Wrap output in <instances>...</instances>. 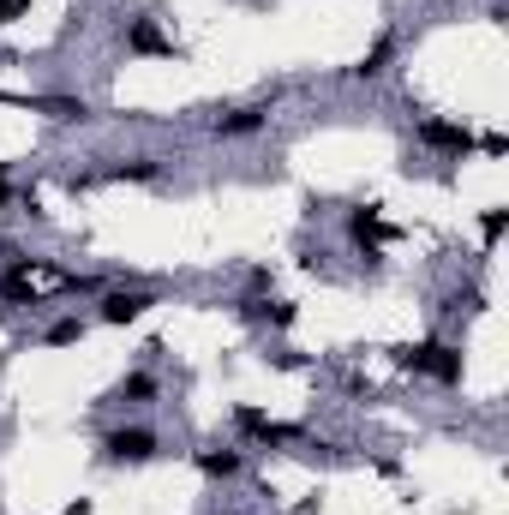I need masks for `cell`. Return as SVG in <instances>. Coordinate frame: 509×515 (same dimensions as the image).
Returning <instances> with one entry per match:
<instances>
[{
  "mask_svg": "<svg viewBox=\"0 0 509 515\" xmlns=\"http://www.w3.org/2000/svg\"><path fill=\"white\" fill-rule=\"evenodd\" d=\"M114 180H156V162H144V156H138V162H120Z\"/></svg>",
  "mask_w": 509,
  "mask_h": 515,
  "instance_id": "obj_13",
  "label": "cell"
},
{
  "mask_svg": "<svg viewBox=\"0 0 509 515\" xmlns=\"http://www.w3.org/2000/svg\"><path fill=\"white\" fill-rule=\"evenodd\" d=\"M150 390H156V384H150V378H144V372H132V378H126V384H120V402H144V396H150Z\"/></svg>",
  "mask_w": 509,
  "mask_h": 515,
  "instance_id": "obj_14",
  "label": "cell"
},
{
  "mask_svg": "<svg viewBox=\"0 0 509 515\" xmlns=\"http://www.w3.org/2000/svg\"><path fill=\"white\" fill-rule=\"evenodd\" d=\"M420 144L426 150H444V156H468L474 150V132L456 126V120H420Z\"/></svg>",
  "mask_w": 509,
  "mask_h": 515,
  "instance_id": "obj_2",
  "label": "cell"
},
{
  "mask_svg": "<svg viewBox=\"0 0 509 515\" xmlns=\"http://www.w3.org/2000/svg\"><path fill=\"white\" fill-rule=\"evenodd\" d=\"M144 312H150V294H144V288H120V294L102 300V318H108V324H132V318H144Z\"/></svg>",
  "mask_w": 509,
  "mask_h": 515,
  "instance_id": "obj_5",
  "label": "cell"
},
{
  "mask_svg": "<svg viewBox=\"0 0 509 515\" xmlns=\"http://www.w3.org/2000/svg\"><path fill=\"white\" fill-rule=\"evenodd\" d=\"M102 450H108V462H132V468H138V462H150V456H156V432L126 426V432H108V444H102Z\"/></svg>",
  "mask_w": 509,
  "mask_h": 515,
  "instance_id": "obj_3",
  "label": "cell"
},
{
  "mask_svg": "<svg viewBox=\"0 0 509 515\" xmlns=\"http://www.w3.org/2000/svg\"><path fill=\"white\" fill-rule=\"evenodd\" d=\"M24 6H30V0H0V24H12V18H18Z\"/></svg>",
  "mask_w": 509,
  "mask_h": 515,
  "instance_id": "obj_16",
  "label": "cell"
},
{
  "mask_svg": "<svg viewBox=\"0 0 509 515\" xmlns=\"http://www.w3.org/2000/svg\"><path fill=\"white\" fill-rule=\"evenodd\" d=\"M6 198H12V192H6V174H0V210H6Z\"/></svg>",
  "mask_w": 509,
  "mask_h": 515,
  "instance_id": "obj_17",
  "label": "cell"
},
{
  "mask_svg": "<svg viewBox=\"0 0 509 515\" xmlns=\"http://www.w3.org/2000/svg\"><path fill=\"white\" fill-rule=\"evenodd\" d=\"M0 294H6V300H18V306H24V300H36V288H30V258H18V270H6V276H0Z\"/></svg>",
  "mask_w": 509,
  "mask_h": 515,
  "instance_id": "obj_9",
  "label": "cell"
},
{
  "mask_svg": "<svg viewBox=\"0 0 509 515\" xmlns=\"http://www.w3.org/2000/svg\"><path fill=\"white\" fill-rule=\"evenodd\" d=\"M246 318H264V324H294V306H282V300H246Z\"/></svg>",
  "mask_w": 509,
  "mask_h": 515,
  "instance_id": "obj_11",
  "label": "cell"
},
{
  "mask_svg": "<svg viewBox=\"0 0 509 515\" xmlns=\"http://www.w3.org/2000/svg\"><path fill=\"white\" fill-rule=\"evenodd\" d=\"M264 126V108H234V114H216V132L222 138H246V132H258Z\"/></svg>",
  "mask_w": 509,
  "mask_h": 515,
  "instance_id": "obj_6",
  "label": "cell"
},
{
  "mask_svg": "<svg viewBox=\"0 0 509 515\" xmlns=\"http://www.w3.org/2000/svg\"><path fill=\"white\" fill-rule=\"evenodd\" d=\"M78 336H84V324H78V318H60V324L48 330V342H54V348H72Z\"/></svg>",
  "mask_w": 509,
  "mask_h": 515,
  "instance_id": "obj_12",
  "label": "cell"
},
{
  "mask_svg": "<svg viewBox=\"0 0 509 515\" xmlns=\"http://www.w3.org/2000/svg\"><path fill=\"white\" fill-rule=\"evenodd\" d=\"M390 54H396V42H390V36H378V42H372V54H366L354 72H360V78H378V72L390 66Z\"/></svg>",
  "mask_w": 509,
  "mask_h": 515,
  "instance_id": "obj_10",
  "label": "cell"
},
{
  "mask_svg": "<svg viewBox=\"0 0 509 515\" xmlns=\"http://www.w3.org/2000/svg\"><path fill=\"white\" fill-rule=\"evenodd\" d=\"M198 474H210V480H234V474H240V450H198Z\"/></svg>",
  "mask_w": 509,
  "mask_h": 515,
  "instance_id": "obj_7",
  "label": "cell"
},
{
  "mask_svg": "<svg viewBox=\"0 0 509 515\" xmlns=\"http://www.w3.org/2000/svg\"><path fill=\"white\" fill-rule=\"evenodd\" d=\"M126 42H132V48H138V54H174V42H168V36H162V30H156V24H150V18H138V24H132V36H126Z\"/></svg>",
  "mask_w": 509,
  "mask_h": 515,
  "instance_id": "obj_8",
  "label": "cell"
},
{
  "mask_svg": "<svg viewBox=\"0 0 509 515\" xmlns=\"http://www.w3.org/2000/svg\"><path fill=\"white\" fill-rule=\"evenodd\" d=\"M480 228H486V240H498V234L509 228V216H504V210H486V216H480Z\"/></svg>",
  "mask_w": 509,
  "mask_h": 515,
  "instance_id": "obj_15",
  "label": "cell"
},
{
  "mask_svg": "<svg viewBox=\"0 0 509 515\" xmlns=\"http://www.w3.org/2000/svg\"><path fill=\"white\" fill-rule=\"evenodd\" d=\"M402 366H408V372H426V378H438V384H462V354L444 348V342L402 348Z\"/></svg>",
  "mask_w": 509,
  "mask_h": 515,
  "instance_id": "obj_1",
  "label": "cell"
},
{
  "mask_svg": "<svg viewBox=\"0 0 509 515\" xmlns=\"http://www.w3.org/2000/svg\"><path fill=\"white\" fill-rule=\"evenodd\" d=\"M348 234H354V246H366V252H372L378 240H396V228L378 216V204H360V210L348 216Z\"/></svg>",
  "mask_w": 509,
  "mask_h": 515,
  "instance_id": "obj_4",
  "label": "cell"
}]
</instances>
